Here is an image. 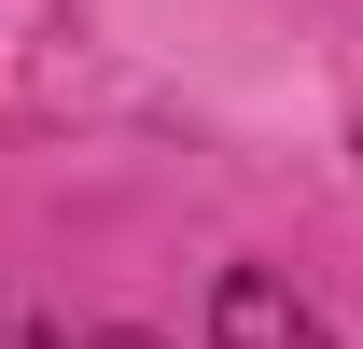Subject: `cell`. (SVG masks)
<instances>
[{
    "mask_svg": "<svg viewBox=\"0 0 363 349\" xmlns=\"http://www.w3.org/2000/svg\"><path fill=\"white\" fill-rule=\"evenodd\" d=\"M210 349H321V307L279 265H224L210 279Z\"/></svg>",
    "mask_w": 363,
    "mask_h": 349,
    "instance_id": "1",
    "label": "cell"
},
{
    "mask_svg": "<svg viewBox=\"0 0 363 349\" xmlns=\"http://www.w3.org/2000/svg\"><path fill=\"white\" fill-rule=\"evenodd\" d=\"M98 349H154V336H98Z\"/></svg>",
    "mask_w": 363,
    "mask_h": 349,
    "instance_id": "2",
    "label": "cell"
},
{
    "mask_svg": "<svg viewBox=\"0 0 363 349\" xmlns=\"http://www.w3.org/2000/svg\"><path fill=\"white\" fill-rule=\"evenodd\" d=\"M350 140H363V112H350Z\"/></svg>",
    "mask_w": 363,
    "mask_h": 349,
    "instance_id": "3",
    "label": "cell"
}]
</instances>
